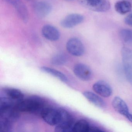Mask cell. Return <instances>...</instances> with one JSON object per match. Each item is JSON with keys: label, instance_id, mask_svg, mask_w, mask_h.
I'll return each mask as SVG.
<instances>
[{"label": "cell", "instance_id": "6da1fadb", "mask_svg": "<svg viewBox=\"0 0 132 132\" xmlns=\"http://www.w3.org/2000/svg\"><path fill=\"white\" fill-rule=\"evenodd\" d=\"M19 112L14 105L0 104V127L2 131H11L13 124L19 118Z\"/></svg>", "mask_w": 132, "mask_h": 132}, {"label": "cell", "instance_id": "7a4b0ae2", "mask_svg": "<svg viewBox=\"0 0 132 132\" xmlns=\"http://www.w3.org/2000/svg\"><path fill=\"white\" fill-rule=\"evenodd\" d=\"M45 104L43 99L35 96L23 99L16 104L15 107L20 112L40 113L42 110L45 108Z\"/></svg>", "mask_w": 132, "mask_h": 132}, {"label": "cell", "instance_id": "3957f363", "mask_svg": "<svg viewBox=\"0 0 132 132\" xmlns=\"http://www.w3.org/2000/svg\"><path fill=\"white\" fill-rule=\"evenodd\" d=\"M61 109L45 107L40 114L42 118L46 123L51 126H56L61 120Z\"/></svg>", "mask_w": 132, "mask_h": 132}, {"label": "cell", "instance_id": "277c9868", "mask_svg": "<svg viewBox=\"0 0 132 132\" xmlns=\"http://www.w3.org/2000/svg\"><path fill=\"white\" fill-rule=\"evenodd\" d=\"M121 55L125 76L132 87V50L127 47L122 48Z\"/></svg>", "mask_w": 132, "mask_h": 132}, {"label": "cell", "instance_id": "5b68a950", "mask_svg": "<svg viewBox=\"0 0 132 132\" xmlns=\"http://www.w3.org/2000/svg\"><path fill=\"white\" fill-rule=\"evenodd\" d=\"M74 120L71 115L66 110H61V118L60 122L55 126V131L58 132L72 131Z\"/></svg>", "mask_w": 132, "mask_h": 132}, {"label": "cell", "instance_id": "8992f818", "mask_svg": "<svg viewBox=\"0 0 132 132\" xmlns=\"http://www.w3.org/2000/svg\"><path fill=\"white\" fill-rule=\"evenodd\" d=\"M88 9L98 12H104L109 10L110 4L108 0H80Z\"/></svg>", "mask_w": 132, "mask_h": 132}, {"label": "cell", "instance_id": "52a82bcc", "mask_svg": "<svg viewBox=\"0 0 132 132\" xmlns=\"http://www.w3.org/2000/svg\"><path fill=\"white\" fill-rule=\"evenodd\" d=\"M66 48L71 54L77 57L82 56L85 52L83 44L77 38H72L68 40L66 44Z\"/></svg>", "mask_w": 132, "mask_h": 132}, {"label": "cell", "instance_id": "ba28073f", "mask_svg": "<svg viewBox=\"0 0 132 132\" xmlns=\"http://www.w3.org/2000/svg\"><path fill=\"white\" fill-rule=\"evenodd\" d=\"M112 105L116 112L126 117L132 123V114L130 112L126 103L119 96H116L112 101Z\"/></svg>", "mask_w": 132, "mask_h": 132}, {"label": "cell", "instance_id": "9c48e42d", "mask_svg": "<svg viewBox=\"0 0 132 132\" xmlns=\"http://www.w3.org/2000/svg\"><path fill=\"white\" fill-rule=\"evenodd\" d=\"M14 8L18 15L24 23L29 19V13L27 8L21 0H4Z\"/></svg>", "mask_w": 132, "mask_h": 132}, {"label": "cell", "instance_id": "30bf717a", "mask_svg": "<svg viewBox=\"0 0 132 132\" xmlns=\"http://www.w3.org/2000/svg\"><path fill=\"white\" fill-rule=\"evenodd\" d=\"M74 74L81 80L85 81L92 78L93 73L91 69L86 65L82 63L76 64L73 69Z\"/></svg>", "mask_w": 132, "mask_h": 132}, {"label": "cell", "instance_id": "8fae6325", "mask_svg": "<svg viewBox=\"0 0 132 132\" xmlns=\"http://www.w3.org/2000/svg\"><path fill=\"white\" fill-rule=\"evenodd\" d=\"M33 9L36 16L39 18H42L51 13L52 10V6L46 1H37L34 4Z\"/></svg>", "mask_w": 132, "mask_h": 132}, {"label": "cell", "instance_id": "7c38bea8", "mask_svg": "<svg viewBox=\"0 0 132 132\" xmlns=\"http://www.w3.org/2000/svg\"><path fill=\"white\" fill-rule=\"evenodd\" d=\"M84 20V17L81 14H71L62 20L61 24L64 28H71L82 23Z\"/></svg>", "mask_w": 132, "mask_h": 132}, {"label": "cell", "instance_id": "4fadbf2b", "mask_svg": "<svg viewBox=\"0 0 132 132\" xmlns=\"http://www.w3.org/2000/svg\"><path fill=\"white\" fill-rule=\"evenodd\" d=\"M93 91L98 95L103 97H109L112 93V89L109 85L103 81H99L93 86Z\"/></svg>", "mask_w": 132, "mask_h": 132}, {"label": "cell", "instance_id": "5bb4252c", "mask_svg": "<svg viewBox=\"0 0 132 132\" xmlns=\"http://www.w3.org/2000/svg\"><path fill=\"white\" fill-rule=\"evenodd\" d=\"M42 33L45 38L51 41L57 40L61 35L59 30L55 27L50 24H47L43 27Z\"/></svg>", "mask_w": 132, "mask_h": 132}, {"label": "cell", "instance_id": "9a60e30c", "mask_svg": "<svg viewBox=\"0 0 132 132\" xmlns=\"http://www.w3.org/2000/svg\"><path fill=\"white\" fill-rule=\"evenodd\" d=\"M4 96H6L14 102L17 103L24 99V95L20 89L10 87H5L1 89Z\"/></svg>", "mask_w": 132, "mask_h": 132}, {"label": "cell", "instance_id": "2e32d148", "mask_svg": "<svg viewBox=\"0 0 132 132\" xmlns=\"http://www.w3.org/2000/svg\"><path fill=\"white\" fill-rule=\"evenodd\" d=\"M83 95L90 102L94 105L101 109L106 106V103L100 96L92 92L86 91L83 93Z\"/></svg>", "mask_w": 132, "mask_h": 132}, {"label": "cell", "instance_id": "e0dca14e", "mask_svg": "<svg viewBox=\"0 0 132 132\" xmlns=\"http://www.w3.org/2000/svg\"><path fill=\"white\" fill-rule=\"evenodd\" d=\"M131 3L126 0H122L116 3L115 9L116 11L121 14H124L129 13L132 10Z\"/></svg>", "mask_w": 132, "mask_h": 132}, {"label": "cell", "instance_id": "ac0fdd59", "mask_svg": "<svg viewBox=\"0 0 132 132\" xmlns=\"http://www.w3.org/2000/svg\"><path fill=\"white\" fill-rule=\"evenodd\" d=\"M40 69L43 72L47 73L48 75H51L55 78H57L63 82H68V79L66 76L59 71L45 66L41 67Z\"/></svg>", "mask_w": 132, "mask_h": 132}, {"label": "cell", "instance_id": "d6986e66", "mask_svg": "<svg viewBox=\"0 0 132 132\" xmlns=\"http://www.w3.org/2000/svg\"><path fill=\"white\" fill-rule=\"evenodd\" d=\"M91 127L92 126L87 120L85 119L79 120L74 124L72 131L74 132H90Z\"/></svg>", "mask_w": 132, "mask_h": 132}, {"label": "cell", "instance_id": "ffe728a7", "mask_svg": "<svg viewBox=\"0 0 132 132\" xmlns=\"http://www.w3.org/2000/svg\"><path fill=\"white\" fill-rule=\"evenodd\" d=\"M68 61V57L64 54H58L52 58L51 62L53 65L61 66L66 64Z\"/></svg>", "mask_w": 132, "mask_h": 132}, {"label": "cell", "instance_id": "44dd1931", "mask_svg": "<svg viewBox=\"0 0 132 132\" xmlns=\"http://www.w3.org/2000/svg\"><path fill=\"white\" fill-rule=\"evenodd\" d=\"M120 36L122 40L126 44H132V30L123 29L119 32Z\"/></svg>", "mask_w": 132, "mask_h": 132}, {"label": "cell", "instance_id": "7402d4cb", "mask_svg": "<svg viewBox=\"0 0 132 132\" xmlns=\"http://www.w3.org/2000/svg\"><path fill=\"white\" fill-rule=\"evenodd\" d=\"M124 23L128 26L132 27V12L125 18Z\"/></svg>", "mask_w": 132, "mask_h": 132}, {"label": "cell", "instance_id": "603a6c76", "mask_svg": "<svg viewBox=\"0 0 132 132\" xmlns=\"http://www.w3.org/2000/svg\"><path fill=\"white\" fill-rule=\"evenodd\" d=\"M66 1H72V0H66Z\"/></svg>", "mask_w": 132, "mask_h": 132}, {"label": "cell", "instance_id": "cb8c5ba5", "mask_svg": "<svg viewBox=\"0 0 132 132\" xmlns=\"http://www.w3.org/2000/svg\"><path fill=\"white\" fill-rule=\"evenodd\" d=\"M28 1H32V0H28Z\"/></svg>", "mask_w": 132, "mask_h": 132}]
</instances>
